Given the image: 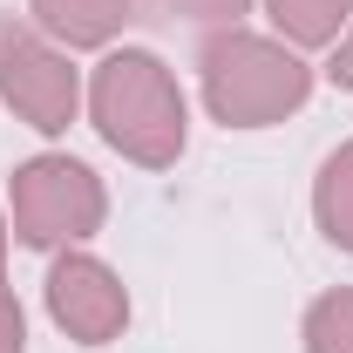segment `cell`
Segmentation results:
<instances>
[{"instance_id":"cell-1","label":"cell","mask_w":353,"mask_h":353,"mask_svg":"<svg viewBox=\"0 0 353 353\" xmlns=\"http://www.w3.org/2000/svg\"><path fill=\"white\" fill-rule=\"evenodd\" d=\"M82 102L95 136L136 170H170L190 143V102L176 88L170 61L150 48H102Z\"/></svg>"},{"instance_id":"cell-2","label":"cell","mask_w":353,"mask_h":353,"mask_svg":"<svg viewBox=\"0 0 353 353\" xmlns=\"http://www.w3.org/2000/svg\"><path fill=\"white\" fill-rule=\"evenodd\" d=\"M197 88L204 109L224 130H272L285 116H299L312 95V61L279 34H252V28H218L197 48Z\"/></svg>"},{"instance_id":"cell-3","label":"cell","mask_w":353,"mask_h":353,"mask_svg":"<svg viewBox=\"0 0 353 353\" xmlns=\"http://www.w3.org/2000/svg\"><path fill=\"white\" fill-rule=\"evenodd\" d=\"M109 218V190L102 176L88 170L82 157L68 150H41L28 163H14L7 176V224L21 245L34 252H68V245H88Z\"/></svg>"},{"instance_id":"cell-4","label":"cell","mask_w":353,"mask_h":353,"mask_svg":"<svg viewBox=\"0 0 353 353\" xmlns=\"http://www.w3.org/2000/svg\"><path fill=\"white\" fill-rule=\"evenodd\" d=\"M0 102L34 136H68V123L82 116V75L68 48L14 14H0Z\"/></svg>"},{"instance_id":"cell-5","label":"cell","mask_w":353,"mask_h":353,"mask_svg":"<svg viewBox=\"0 0 353 353\" xmlns=\"http://www.w3.org/2000/svg\"><path fill=\"white\" fill-rule=\"evenodd\" d=\"M41 299H48V319H54L75 347H109V340H123V326H130V285L116 279V265H102L95 252H82V245H68V252L48 259Z\"/></svg>"},{"instance_id":"cell-6","label":"cell","mask_w":353,"mask_h":353,"mask_svg":"<svg viewBox=\"0 0 353 353\" xmlns=\"http://www.w3.org/2000/svg\"><path fill=\"white\" fill-rule=\"evenodd\" d=\"M28 14L61 48H109L136 21V0H28Z\"/></svg>"},{"instance_id":"cell-7","label":"cell","mask_w":353,"mask_h":353,"mask_svg":"<svg viewBox=\"0 0 353 353\" xmlns=\"http://www.w3.org/2000/svg\"><path fill=\"white\" fill-rule=\"evenodd\" d=\"M265 21L279 28L285 48H333L353 28V0H265Z\"/></svg>"},{"instance_id":"cell-8","label":"cell","mask_w":353,"mask_h":353,"mask_svg":"<svg viewBox=\"0 0 353 353\" xmlns=\"http://www.w3.org/2000/svg\"><path fill=\"white\" fill-rule=\"evenodd\" d=\"M312 224H319L326 245L353 252V143L326 150V163L312 176Z\"/></svg>"},{"instance_id":"cell-9","label":"cell","mask_w":353,"mask_h":353,"mask_svg":"<svg viewBox=\"0 0 353 353\" xmlns=\"http://www.w3.org/2000/svg\"><path fill=\"white\" fill-rule=\"evenodd\" d=\"M299 340L306 353H353V285H333L312 299L299 319Z\"/></svg>"},{"instance_id":"cell-10","label":"cell","mask_w":353,"mask_h":353,"mask_svg":"<svg viewBox=\"0 0 353 353\" xmlns=\"http://www.w3.org/2000/svg\"><path fill=\"white\" fill-rule=\"evenodd\" d=\"M136 14L190 21V28H238V21L252 14V0H136Z\"/></svg>"},{"instance_id":"cell-11","label":"cell","mask_w":353,"mask_h":353,"mask_svg":"<svg viewBox=\"0 0 353 353\" xmlns=\"http://www.w3.org/2000/svg\"><path fill=\"white\" fill-rule=\"evenodd\" d=\"M0 353H28V312L14 299V285H0Z\"/></svg>"},{"instance_id":"cell-12","label":"cell","mask_w":353,"mask_h":353,"mask_svg":"<svg viewBox=\"0 0 353 353\" xmlns=\"http://www.w3.org/2000/svg\"><path fill=\"white\" fill-rule=\"evenodd\" d=\"M326 82L333 88H353V28L333 41V61H326Z\"/></svg>"},{"instance_id":"cell-13","label":"cell","mask_w":353,"mask_h":353,"mask_svg":"<svg viewBox=\"0 0 353 353\" xmlns=\"http://www.w3.org/2000/svg\"><path fill=\"white\" fill-rule=\"evenodd\" d=\"M7 238H14V224H7V211H0V285H7Z\"/></svg>"}]
</instances>
